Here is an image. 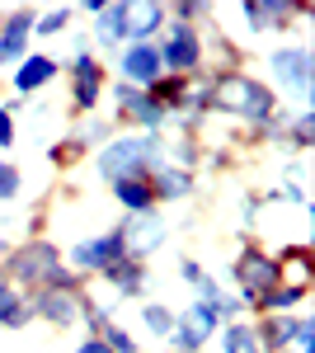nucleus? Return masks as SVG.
I'll use <instances>...</instances> for the list:
<instances>
[{"label": "nucleus", "instance_id": "1", "mask_svg": "<svg viewBox=\"0 0 315 353\" xmlns=\"http://www.w3.org/2000/svg\"><path fill=\"white\" fill-rule=\"evenodd\" d=\"M278 109L283 104H278L273 85H263L259 76H250V71H221V76H212V113L236 118L250 132L268 128L278 118Z\"/></svg>", "mask_w": 315, "mask_h": 353}, {"label": "nucleus", "instance_id": "2", "mask_svg": "<svg viewBox=\"0 0 315 353\" xmlns=\"http://www.w3.org/2000/svg\"><path fill=\"white\" fill-rule=\"evenodd\" d=\"M156 165H165V132H113L94 156V170L104 184L151 174Z\"/></svg>", "mask_w": 315, "mask_h": 353}, {"label": "nucleus", "instance_id": "3", "mask_svg": "<svg viewBox=\"0 0 315 353\" xmlns=\"http://www.w3.org/2000/svg\"><path fill=\"white\" fill-rule=\"evenodd\" d=\"M61 264H66L61 245L48 241V236H33V241L10 245V254L0 259V278H10L19 292H33V288H48Z\"/></svg>", "mask_w": 315, "mask_h": 353}, {"label": "nucleus", "instance_id": "4", "mask_svg": "<svg viewBox=\"0 0 315 353\" xmlns=\"http://www.w3.org/2000/svg\"><path fill=\"white\" fill-rule=\"evenodd\" d=\"M231 278H236V297L245 301V316H250V306L254 297H263L268 288H278V264H273V250H263L254 236H245L236 250V259H231Z\"/></svg>", "mask_w": 315, "mask_h": 353}, {"label": "nucleus", "instance_id": "5", "mask_svg": "<svg viewBox=\"0 0 315 353\" xmlns=\"http://www.w3.org/2000/svg\"><path fill=\"white\" fill-rule=\"evenodd\" d=\"M61 71L71 81V113L94 118L108 90V66L99 61V52H71V61H61Z\"/></svg>", "mask_w": 315, "mask_h": 353}, {"label": "nucleus", "instance_id": "6", "mask_svg": "<svg viewBox=\"0 0 315 353\" xmlns=\"http://www.w3.org/2000/svg\"><path fill=\"white\" fill-rule=\"evenodd\" d=\"M156 52H160V71L165 76H198V71H207L203 66V28L198 24L170 19L165 33L156 38Z\"/></svg>", "mask_w": 315, "mask_h": 353}, {"label": "nucleus", "instance_id": "7", "mask_svg": "<svg viewBox=\"0 0 315 353\" xmlns=\"http://www.w3.org/2000/svg\"><path fill=\"white\" fill-rule=\"evenodd\" d=\"M268 66H273V81H278L283 94H292L296 104H311V94H315V57H311V48L287 43V48H278V52L268 57Z\"/></svg>", "mask_w": 315, "mask_h": 353}, {"label": "nucleus", "instance_id": "8", "mask_svg": "<svg viewBox=\"0 0 315 353\" xmlns=\"http://www.w3.org/2000/svg\"><path fill=\"white\" fill-rule=\"evenodd\" d=\"M128 250H123V231L113 226V231H99V236H85L76 241L71 250H61V259H66V269L76 273V278H99V273L113 264V259H123Z\"/></svg>", "mask_w": 315, "mask_h": 353}, {"label": "nucleus", "instance_id": "9", "mask_svg": "<svg viewBox=\"0 0 315 353\" xmlns=\"http://www.w3.org/2000/svg\"><path fill=\"white\" fill-rule=\"evenodd\" d=\"M216 330H221L216 306H207V301H193L188 311H174V330H170L165 349H170V353H203L212 339H216Z\"/></svg>", "mask_w": 315, "mask_h": 353}, {"label": "nucleus", "instance_id": "10", "mask_svg": "<svg viewBox=\"0 0 315 353\" xmlns=\"http://www.w3.org/2000/svg\"><path fill=\"white\" fill-rule=\"evenodd\" d=\"M113 128L123 132H170V118L146 99V90H132V85H113Z\"/></svg>", "mask_w": 315, "mask_h": 353}, {"label": "nucleus", "instance_id": "11", "mask_svg": "<svg viewBox=\"0 0 315 353\" xmlns=\"http://www.w3.org/2000/svg\"><path fill=\"white\" fill-rule=\"evenodd\" d=\"M306 14H315V0H245L240 5L245 33H287Z\"/></svg>", "mask_w": 315, "mask_h": 353}, {"label": "nucleus", "instance_id": "12", "mask_svg": "<svg viewBox=\"0 0 315 353\" xmlns=\"http://www.w3.org/2000/svg\"><path fill=\"white\" fill-rule=\"evenodd\" d=\"M28 297V311H33V321H48L52 330H71L80 325V311H85V288L80 292H66V288H33L24 292Z\"/></svg>", "mask_w": 315, "mask_h": 353}, {"label": "nucleus", "instance_id": "13", "mask_svg": "<svg viewBox=\"0 0 315 353\" xmlns=\"http://www.w3.org/2000/svg\"><path fill=\"white\" fill-rule=\"evenodd\" d=\"M33 19H38V5H14V10H0V71H14L28 57L33 43Z\"/></svg>", "mask_w": 315, "mask_h": 353}, {"label": "nucleus", "instance_id": "14", "mask_svg": "<svg viewBox=\"0 0 315 353\" xmlns=\"http://www.w3.org/2000/svg\"><path fill=\"white\" fill-rule=\"evenodd\" d=\"M118 231H123V250H128V259H151L160 245L170 241V221L160 217V212H141V217H123L118 221Z\"/></svg>", "mask_w": 315, "mask_h": 353}, {"label": "nucleus", "instance_id": "15", "mask_svg": "<svg viewBox=\"0 0 315 353\" xmlns=\"http://www.w3.org/2000/svg\"><path fill=\"white\" fill-rule=\"evenodd\" d=\"M113 71H118V81L132 85V90H151V85L165 76V71H160L156 43H128V48L118 52V61H113Z\"/></svg>", "mask_w": 315, "mask_h": 353}, {"label": "nucleus", "instance_id": "16", "mask_svg": "<svg viewBox=\"0 0 315 353\" xmlns=\"http://www.w3.org/2000/svg\"><path fill=\"white\" fill-rule=\"evenodd\" d=\"M90 48L99 52H123L128 48V0H104L90 14Z\"/></svg>", "mask_w": 315, "mask_h": 353}, {"label": "nucleus", "instance_id": "17", "mask_svg": "<svg viewBox=\"0 0 315 353\" xmlns=\"http://www.w3.org/2000/svg\"><path fill=\"white\" fill-rule=\"evenodd\" d=\"M273 264H278V288L311 292V283H315L311 245H278V250H273Z\"/></svg>", "mask_w": 315, "mask_h": 353}, {"label": "nucleus", "instance_id": "18", "mask_svg": "<svg viewBox=\"0 0 315 353\" xmlns=\"http://www.w3.org/2000/svg\"><path fill=\"white\" fill-rule=\"evenodd\" d=\"M61 76V61L52 52H28L14 71H10V81H14V94L28 99V94H38V90H48V85Z\"/></svg>", "mask_w": 315, "mask_h": 353}, {"label": "nucleus", "instance_id": "19", "mask_svg": "<svg viewBox=\"0 0 315 353\" xmlns=\"http://www.w3.org/2000/svg\"><path fill=\"white\" fill-rule=\"evenodd\" d=\"M170 24L160 0H128V43H156Z\"/></svg>", "mask_w": 315, "mask_h": 353}, {"label": "nucleus", "instance_id": "20", "mask_svg": "<svg viewBox=\"0 0 315 353\" xmlns=\"http://www.w3.org/2000/svg\"><path fill=\"white\" fill-rule=\"evenodd\" d=\"M99 278H104V283H108V288H113V292H118L123 301L146 297V283H151L146 264H141V259H128V254H123V259H113V264H108Z\"/></svg>", "mask_w": 315, "mask_h": 353}, {"label": "nucleus", "instance_id": "21", "mask_svg": "<svg viewBox=\"0 0 315 353\" xmlns=\"http://www.w3.org/2000/svg\"><path fill=\"white\" fill-rule=\"evenodd\" d=\"M198 189V174L193 170H179V165H156L151 170V193H156V208L160 203H179V198H193Z\"/></svg>", "mask_w": 315, "mask_h": 353}, {"label": "nucleus", "instance_id": "22", "mask_svg": "<svg viewBox=\"0 0 315 353\" xmlns=\"http://www.w3.org/2000/svg\"><path fill=\"white\" fill-rule=\"evenodd\" d=\"M108 193L118 198V208L128 217H141V212H156V193H151V174H132V179H118L108 184Z\"/></svg>", "mask_w": 315, "mask_h": 353}, {"label": "nucleus", "instance_id": "23", "mask_svg": "<svg viewBox=\"0 0 315 353\" xmlns=\"http://www.w3.org/2000/svg\"><path fill=\"white\" fill-rule=\"evenodd\" d=\"M306 301H311V292H296V288H268L263 297H254L250 321H254V316H301Z\"/></svg>", "mask_w": 315, "mask_h": 353}, {"label": "nucleus", "instance_id": "24", "mask_svg": "<svg viewBox=\"0 0 315 353\" xmlns=\"http://www.w3.org/2000/svg\"><path fill=\"white\" fill-rule=\"evenodd\" d=\"M254 339H259L263 353H283L292 344V330H296V316H254Z\"/></svg>", "mask_w": 315, "mask_h": 353}, {"label": "nucleus", "instance_id": "25", "mask_svg": "<svg viewBox=\"0 0 315 353\" xmlns=\"http://www.w3.org/2000/svg\"><path fill=\"white\" fill-rule=\"evenodd\" d=\"M28 321H33L28 297L10 283V278H0V330H24Z\"/></svg>", "mask_w": 315, "mask_h": 353}, {"label": "nucleus", "instance_id": "26", "mask_svg": "<svg viewBox=\"0 0 315 353\" xmlns=\"http://www.w3.org/2000/svg\"><path fill=\"white\" fill-rule=\"evenodd\" d=\"M216 344H221V353H263L250 321H226V325L216 330Z\"/></svg>", "mask_w": 315, "mask_h": 353}, {"label": "nucleus", "instance_id": "27", "mask_svg": "<svg viewBox=\"0 0 315 353\" xmlns=\"http://www.w3.org/2000/svg\"><path fill=\"white\" fill-rule=\"evenodd\" d=\"M278 141H287L296 156H301V151H311V146H315V113H311V109L292 113V118H287V128H283V137H278Z\"/></svg>", "mask_w": 315, "mask_h": 353}, {"label": "nucleus", "instance_id": "28", "mask_svg": "<svg viewBox=\"0 0 315 353\" xmlns=\"http://www.w3.org/2000/svg\"><path fill=\"white\" fill-rule=\"evenodd\" d=\"M76 14H80L76 5H48V10H38V19H33V38H57V33H66V24H71Z\"/></svg>", "mask_w": 315, "mask_h": 353}, {"label": "nucleus", "instance_id": "29", "mask_svg": "<svg viewBox=\"0 0 315 353\" xmlns=\"http://www.w3.org/2000/svg\"><path fill=\"white\" fill-rule=\"evenodd\" d=\"M113 132H118V128H113L108 118H99V113H94V118H80V128H76L71 137H76L80 146H85V156H90V151H99V146H104Z\"/></svg>", "mask_w": 315, "mask_h": 353}, {"label": "nucleus", "instance_id": "30", "mask_svg": "<svg viewBox=\"0 0 315 353\" xmlns=\"http://www.w3.org/2000/svg\"><path fill=\"white\" fill-rule=\"evenodd\" d=\"M141 325L165 344V339H170V330H174V311H170V306H160V301H146V306H141Z\"/></svg>", "mask_w": 315, "mask_h": 353}, {"label": "nucleus", "instance_id": "31", "mask_svg": "<svg viewBox=\"0 0 315 353\" xmlns=\"http://www.w3.org/2000/svg\"><path fill=\"white\" fill-rule=\"evenodd\" d=\"M48 161H52V170H76L85 161V146H80L76 137H66V141H57L52 151H48Z\"/></svg>", "mask_w": 315, "mask_h": 353}, {"label": "nucleus", "instance_id": "32", "mask_svg": "<svg viewBox=\"0 0 315 353\" xmlns=\"http://www.w3.org/2000/svg\"><path fill=\"white\" fill-rule=\"evenodd\" d=\"M94 339H104V344H108V353H141V344H136V334H128L123 325H113V321H108V325L99 330Z\"/></svg>", "mask_w": 315, "mask_h": 353}, {"label": "nucleus", "instance_id": "33", "mask_svg": "<svg viewBox=\"0 0 315 353\" xmlns=\"http://www.w3.org/2000/svg\"><path fill=\"white\" fill-rule=\"evenodd\" d=\"M19 189H24V170L14 161H0V203H14Z\"/></svg>", "mask_w": 315, "mask_h": 353}, {"label": "nucleus", "instance_id": "34", "mask_svg": "<svg viewBox=\"0 0 315 353\" xmlns=\"http://www.w3.org/2000/svg\"><path fill=\"white\" fill-rule=\"evenodd\" d=\"M216 316H221V325H226V321H250V316H245V301H240L236 292H221V301H216Z\"/></svg>", "mask_w": 315, "mask_h": 353}, {"label": "nucleus", "instance_id": "35", "mask_svg": "<svg viewBox=\"0 0 315 353\" xmlns=\"http://www.w3.org/2000/svg\"><path fill=\"white\" fill-rule=\"evenodd\" d=\"M14 146V109H10V99L0 104V151H10Z\"/></svg>", "mask_w": 315, "mask_h": 353}, {"label": "nucleus", "instance_id": "36", "mask_svg": "<svg viewBox=\"0 0 315 353\" xmlns=\"http://www.w3.org/2000/svg\"><path fill=\"white\" fill-rule=\"evenodd\" d=\"M193 301H207V306H216L221 301V288H216V278H203V283H193Z\"/></svg>", "mask_w": 315, "mask_h": 353}, {"label": "nucleus", "instance_id": "37", "mask_svg": "<svg viewBox=\"0 0 315 353\" xmlns=\"http://www.w3.org/2000/svg\"><path fill=\"white\" fill-rule=\"evenodd\" d=\"M179 278H184L188 288H193V283H203V278H207V269H203L193 254H184V259H179Z\"/></svg>", "mask_w": 315, "mask_h": 353}, {"label": "nucleus", "instance_id": "38", "mask_svg": "<svg viewBox=\"0 0 315 353\" xmlns=\"http://www.w3.org/2000/svg\"><path fill=\"white\" fill-rule=\"evenodd\" d=\"M198 165H207V170H231V151H226V146H212Z\"/></svg>", "mask_w": 315, "mask_h": 353}, {"label": "nucleus", "instance_id": "39", "mask_svg": "<svg viewBox=\"0 0 315 353\" xmlns=\"http://www.w3.org/2000/svg\"><path fill=\"white\" fill-rule=\"evenodd\" d=\"M254 221H259V198H254V193H245V203H240V226L250 231Z\"/></svg>", "mask_w": 315, "mask_h": 353}, {"label": "nucleus", "instance_id": "40", "mask_svg": "<svg viewBox=\"0 0 315 353\" xmlns=\"http://www.w3.org/2000/svg\"><path fill=\"white\" fill-rule=\"evenodd\" d=\"M76 353H108V344H104V339H94V334H85V339L76 344Z\"/></svg>", "mask_w": 315, "mask_h": 353}, {"label": "nucleus", "instance_id": "41", "mask_svg": "<svg viewBox=\"0 0 315 353\" xmlns=\"http://www.w3.org/2000/svg\"><path fill=\"white\" fill-rule=\"evenodd\" d=\"M5 254H10V236H0V259H5Z\"/></svg>", "mask_w": 315, "mask_h": 353}, {"label": "nucleus", "instance_id": "42", "mask_svg": "<svg viewBox=\"0 0 315 353\" xmlns=\"http://www.w3.org/2000/svg\"><path fill=\"white\" fill-rule=\"evenodd\" d=\"M283 353H287V349H283Z\"/></svg>", "mask_w": 315, "mask_h": 353}]
</instances>
